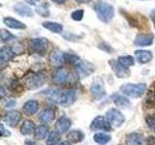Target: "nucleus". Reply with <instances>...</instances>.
<instances>
[{"label": "nucleus", "mask_w": 155, "mask_h": 145, "mask_svg": "<svg viewBox=\"0 0 155 145\" xmlns=\"http://www.w3.org/2000/svg\"><path fill=\"white\" fill-rule=\"evenodd\" d=\"M94 10L98 18L105 23H109L114 17V6L107 2H97L94 5Z\"/></svg>", "instance_id": "nucleus-1"}, {"label": "nucleus", "mask_w": 155, "mask_h": 145, "mask_svg": "<svg viewBox=\"0 0 155 145\" xmlns=\"http://www.w3.org/2000/svg\"><path fill=\"white\" fill-rule=\"evenodd\" d=\"M51 99L53 102L61 105H70L77 99V92L74 89L53 91L51 93Z\"/></svg>", "instance_id": "nucleus-2"}, {"label": "nucleus", "mask_w": 155, "mask_h": 145, "mask_svg": "<svg viewBox=\"0 0 155 145\" xmlns=\"http://www.w3.org/2000/svg\"><path fill=\"white\" fill-rule=\"evenodd\" d=\"M145 90H147V84L145 83H127L120 87L121 93L131 97V98H140L144 94Z\"/></svg>", "instance_id": "nucleus-3"}, {"label": "nucleus", "mask_w": 155, "mask_h": 145, "mask_svg": "<svg viewBox=\"0 0 155 145\" xmlns=\"http://www.w3.org/2000/svg\"><path fill=\"white\" fill-rule=\"evenodd\" d=\"M107 119L110 121L111 125L115 126V127H121L125 122V117L123 113L120 110L116 108H110L107 111Z\"/></svg>", "instance_id": "nucleus-4"}, {"label": "nucleus", "mask_w": 155, "mask_h": 145, "mask_svg": "<svg viewBox=\"0 0 155 145\" xmlns=\"http://www.w3.org/2000/svg\"><path fill=\"white\" fill-rule=\"evenodd\" d=\"M111 124L110 121L104 116H97L91 122L90 129L93 130H104V132H110Z\"/></svg>", "instance_id": "nucleus-5"}, {"label": "nucleus", "mask_w": 155, "mask_h": 145, "mask_svg": "<svg viewBox=\"0 0 155 145\" xmlns=\"http://www.w3.org/2000/svg\"><path fill=\"white\" fill-rule=\"evenodd\" d=\"M48 42L45 38H34L29 41V47L34 52H37L39 54H43L48 50Z\"/></svg>", "instance_id": "nucleus-6"}, {"label": "nucleus", "mask_w": 155, "mask_h": 145, "mask_svg": "<svg viewBox=\"0 0 155 145\" xmlns=\"http://www.w3.org/2000/svg\"><path fill=\"white\" fill-rule=\"evenodd\" d=\"M45 82H46V76L42 74V72H39V74H34L30 77H28L26 79V86L28 89L34 90L43 86Z\"/></svg>", "instance_id": "nucleus-7"}, {"label": "nucleus", "mask_w": 155, "mask_h": 145, "mask_svg": "<svg viewBox=\"0 0 155 145\" xmlns=\"http://www.w3.org/2000/svg\"><path fill=\"white\" fill-rule=\"evenodd\" d=\"M90 92L96 100H101L106 96V89L103 81L100 79H96L90 86Z\"/></svg>", "instance_id": "nucleus-8"}, {"label": "nucleus", "mask_w": 155, "mask_h": 145, "mask_svg": "<svg viewBox=\"0 0 155 145\" xmlns=\"http://www.w3.org/2000/svg\"><path fill=\"white\" fill-rule=\"evenodd\" d=\"M109 64L111 68V70H113L114 72L116 75V76L119 77V79H126V77H128L130 76V71L128 70V68L121 65L118 61L110 60Z\"/></svg>", "instance_id": "nucleus-9"}, {"label": "nucleus", "mask_w": 155, "mask_h": 145, "mask_svg": "<svg viewBox=\"0 0 155 145\" xmlns=\"http://www.w3.org/2000/svg\"><path fill=\"white\" fill-rule=\"evenodd\" d=\"M75 68L77 69L78 74H79L80 76H81V77L88 76L89 75H91L92 72H94V67L92 66L90 63H88L87 61H84L81 59L75 66Z\"/></svg>", "instance_id": "nucleus-10"}, {"label": "nucleus", "mask_w": 155, "mask_h": 145, "mask_svg": "<svg viewBox=\"0 0 155 145\" xmlns=\"http://www.w3.org/2000/svg\"><path fill=\"white\" fill-rule=\"evenodd\" d=\"M69 79V72L64 68H58L53 74V81L57 84H64Z\"/></svg>", "instance_id": "nucleus-11"}, {"label": "nucleus", "mask_w": 155, "mask_h": 145, "mask_svg": "<svg viewBox=\"0 0 155 145\" xmlns=\"http://www.w3.org/2000/svg\"><path fill=\"white\" fill-rule=\"evenodd\" d=\"M21 115L18 110H11L5 115L4 121H5V123H7L9 126H11V127H16L18 124L19 120H21Z\"/></svg>", "instance_id": "nucleus-12"}, {"label": "nucleus", "mask_w": 155, "mask_h": 145, "mask_svg": "<svg viewBox=\"0 0 155 145\" xmlns=\"http://www.w3.org/2000/svg\"><path fill=\"white\" fill-rule=\"evenodd\" d=\"M50 62L53 66H60L66 62V53L60 50H53L50 54Z\"/></svg>", "instance_id": "nucleus-13"}, {"label": "nucleus", "mask_w": 155, "mask_h": 145, "mask_svg": "<svg viewBox=\"0 0 155 145\" xmlns=\"http://www.w3.org/2000/svg\"><path fill=\"white\" fill-rule=\"evenodd\" d=\"M14 56V51L10 47H2L0 50V66L4 67L12 59Z\"/></svg>", "instance_id": "nucleus-14"}, {"label": "nucleus", "mask_w": 155, "mask_h": 145, "mask_svg": "<svg viewBox=\"0 0 155 145\" xmlns=\"http://www.w3.org/2000/svg\"><path fill=\"white\" fill-rule=\"evenodd\" d=\"M14 11L16 12L17 14H18L19 16L21 17H27V18H30L33 17V11L32 9L27 6V5L23 4L22 2H18L14 6Z\"/></svg>", "instance_id": "nucleus-15"}, {"label": "nucleus", "mask_w": 155, "mask_h": 145, "mask_svg": "<svg viewBox=\"0 0 155 145\" xmlns=\"http://www.w3.org/2000/svg\"><path fill=\"white\" fill-rule=\"evenodd\" d=\"M135 55H136V58H137V61L140 63V64H147V63L151 61L153 58L151 51L144 50H136Z\"/></svg>", "instance_id": "nucleus-16"}, {"label": "nucleus", "mask_w": 155, "mask_h": 145, "mask_svg": "<svg viewBox=\"0 0 155 145\" xmlns=\"http://www.w3.org/2000/svg\"><path fill=\"white\" fill-rule=\"evenodd\" d=\"M143 135L139 133H131L126 137V144L127 145H143Z\"/></svg>", "instance_id": "nucleus-17"}, {"label": "nucleus", "mask_w": 155, "mask_h": 145, "mask_svg": "<svg viewBox=\"0 0 155 145\" xmlns=\"http://www.w3.org/2000/svg\"><path fill=\"white\" fill-rule=\"evenodd\" d=\"M110 98H111V101L114 102V104L116 106H118V108H129V106L131 105L130 101L127 98H125V97L122 96V95H119V94L115 93L114 95H111Z\"/></svg>", "instance_id": "nucleus-18"}, {"label": "nucleus", "mask_w": 155, "mask_h": 145, "mask_svg": "<svg viewBox=\"0 0 155 145\" xmlns=\"http://www.w3.org/2000/svg\"><path fill=\"white\" fill-rule=\"evenodd\" d=\"M153 43V36L152 35H145V34H140L138 35L135 39L134 44L138 47H145L150 46Z\"/></svg>", "instance_id": "nucleus-19"}, {"label": "nucleus", "mask_w": 155, "mask_h": 145, "mask_svg": "<svg viewBox=\"0 0 155 145\" xmlns=\"http://www.w3.org/2000/svg\"><path fill=\"white\" fill-rule=\"evenodd\" d=\"M55 116V110L53 108H46L42 110L40 114H39V119L40 121H42L43 123H50L51 121L54 119Z\"/></svg>", "instance_id": "nucleus-20"}, {"label": "nucleus", "mask_w": 155, "mask_h": 145, "mask_svg": "<svg viewBox=\"0 0 155 145\" xmlns=\"http://www.w3.org/2000/svg\"><path fill=\"white\" fill-rule=\"evenodd\" d=\"M3 22L4 24L9 28H13V29H25L26 26L25 24H23L21 21H18L16 18H3Z\"/></svg>", "instance_id": "nucleus-21"}, {"label": "nucleus", "mask_w": 155, "mask_h": 145, "mask_svg": "<svg viewBox=\"0 0 155 145\" xmlns=\"http://www.w3.org/2000/svg\"><path fill=\"white\" fill-rule=\"evenodd\" d=\"M70 127H71V120L66 117H62L59 120H57V122L55 124V129L60 134L68 132Z\"/></svg>", "instance_id": "nucleus-22"}, {"label": "nucleus", "mask_w": 155, "mask_h": 145, "mask_svg": "<svg viewBox=\"0 0 155 145\" xmlns=\"http://www.w3.org/2000/svg\"><path fill=\"white\" fill-rule=\"evenodd\" d=\"M39 109V103L35 100H31L26 102L23 105V110L27 115L35 114Z\"/></svg>", "instance_id": "nucleus-23"}, {"label": "nucleus", "mask_w": 155, "mask_h": 145, "mask_svg": "<svg viewBox=\"0 0 155 145\" xmlns=\"http://www.w3.org/2000/svg\"><path fill=\"white\" fill-rule=\"evenodd\" d=\"M43 26L52 33L59 34V33H62V31H63V25L60 23H58V22L45 21V22H43Z\"/></svg>", "instance_id": "nucleus-24"}, {"label": "nucleus", "mask_w": 155, "mask_h": 145, "mask_svg": "<svg viewBox=\"0 0 155 145\" xmlns=\"http://www.w3.org/2000/svg\"><path fill=\"white\" fill-rule=\"evenodd\" d=\"M21 132L24 135H29L33 133H35V125H34V123L30 120L24 121L23 124L21 125Z\"/></svg>", "instance_id": "nucleus-25"}, {"label": "nucleus", "mask_w": 155, "mask_h": 145, "mask_svg": "<svg viewBox=\"0 0 155 145\" xmlns=\"http://www.w3.org/2000/svg\"><path fill=\"white\" fill-rule=\"evenodd\" d=\"M84 137V134H82L81 130H70L69 134H67V138L73 143H78V142L82 141Z\"/></svg>", "instance_id": "nucleus-26"}, {"label": "nucleus", "mask_w": 155, "mask_h": 145, "mask_svg": "<svg viewBox=\"0 0 155 145\" xmlns=\"http://www.w3.org/2000/svg\"><path fill=\"white\" fill-rule=\"evenodd\" d=\"M110 135L108 134H104V133H97L94 134L93 139L96 143H98L100 145H105L108 142H110Z\"/></svg>", "instance_id": "nucleus-27"}, {"label": "nucleus", "mask_w": 155, "mask_h": 145, "mask_svg": "<svg viewBox=\"0 0 155 145\" xmlns=\"http://www.w3.org/2000/svg\"><path fill=\"white\" fill-rule=\"evenodd\" d=\"M48 127L46 125H40L35 129V137L37 139H45L48 134Z\"/></svg>", "instance_id": "nucleus-28"}, {"label": "nucleus", "mask_w": 155, "mask_h": 145, "mask_svg": "<svg viewBox=\"0 0 155 145\" xmlns=\"http://www.w3.org/2000/svg\"><path fill=\"white\" fill-rule=\"evenodd\" d=\"M117 61L120 63L121 65H123L124 67L128 68L131 67L135 64V59L131 55H124V56H119L117 58Z\"/></svg>", "instance_id": "nucleus-29"}, {"label": "nucleus", "mask_w": 155, "mask_h": 145, "mask_svg": "<svg viewBox=\"0 0 155 145\" xmlns=\"http://www.w3.org/2000/svg\"><path fill=\"white\" fill-rule=\"evenodd\" d=\"M59 134L57 132H51L50 134H48V137L47 138V145H56L58 142H59Z\"/></svg>", "instance_id": "nucleus-30"}, {"label": "nucleus", "mask_w": 155, "mask_h": 145, "mask_svg": "<svg viewBox=\"0 0 155 145\" xmlns=\"http://www.w3.org/2000/svg\"><path fill=\"white\" fill-rule=\"evenodd\" d=\"M0 37H1V42L2 43H6V42H9V41H12L14 39H16L12 33H10L9 31L5 30V29H1V31H0Z\"/></svg>", "instance_id": "nucleus-31"}, {"label": "nucleus", "mask_w": 155, "mask_h": 145, "mask_svg": "<svg viewBox=\"0 0 155 145\" xmlns=\"http://www.w3.org/2000/svg\"><path fill=\"white\" fill-rule=\"evenodd\" d=\"M36 12L37 14H40L41 17H48L50 12H48V4L47 3H42L36 8Z\"/></svg>", "instance_id": "nucleus-32"}, {"label": "nucleus", "mask_w": 155, "mask_h": 145, "mask_svg": "<svg viewBox=\"0 0 155 145\" xmlns=\"http://www.w3.org/2000/svg\"><path fill=\"white\" fill-rule=\"evenodd\" d=\"M71 18L76 21H80L84 18V10H76L71 14Z\"/></svg>", "instance_id": "nucleus-33"}, {"label": "nucleus", "mask_w": 155, "mask_h": 145, "mask_svg": "<svg viewBox=\"0 0 155 145\" xmlns=\"http://www.w3.org/2000/svg\"><path fill=\"white\" fill-rule=\"evenodd\" d=\"M145 122H147L148 127L155 132V115H148L145 118Z\"/></svg>", "instance_id": "nucleus-34"}, {"label": "nucleus", "mask_w": 155, "mask_h": 145, "mask_svg": "<svg viewBox=\"0 0 155 145\" xmlns=\"http://www.w3.org/2000/svg\"><path fill=\"white\" fill-rule=\"evenodd\" d=\"M0 129H1V133H0V134H1L2 137H10V135H11V134H10V133H6L7 130L4 129V125L3 124L0 125Z\"/></svg>", "instance_id": "nucleus-35"}, {"label": "nucleus", "mask_w": 155, "mask_h": 145, "mask_svg": "<svg viewBox=\"0 0 155 145\" xmlns=\"http://www.w3.org/2000/svg\"><path fill=\"white\" fill-rule=\"evenodd\" d=\"M15 105H16V102H15V101H13V100L9 101L8 103L6 104V105L8 106V108H11V106H14Z\"/></svg>", "instance_id": "nucleus-36"}, {"label": "nucleus", "mask_w": 155, "mask_h": 145, "mask_svg": "<svg viewBox=\"0 0 155 145\" xmlns=\"http://www.w3.org/2000/svg\"><path fill=\"white\" fill-rule=\"evenodd\" d=\"M26 145H39V144L35 141H32V140H27Z\"/></svg>", "instance_id": "nucleus-37"}, {"label": "nucleus", "mask_w": 155, "mask_h": 145, "mask_svg": "<svg viewBox=\"0 0 155 145\" xmlns=\"http://www.w3.org/2000/svg\"><path fill=\"white\" fill-rule=\"evenodd\" d=\"M52 1L56 4H63V3H65L67 0H52Z\"/></svg>", "instance_id": "nucleus-38"}, {"label": "nucleus", "mask_w": 155, "mask_h": 145, "mask_svg": "<svg viewBox=\"0 0 155 145\" xmlns=\"http://www.w3.org/2000/svg\"><path fill=\"white\" fill-rule=\"evenodd\" d=\"M77 2L79 3H82V4H85V3H89L91 0H76Z\"/></svg>", "instance_id": "nucleus-39"}, {"label": "nucleus", "mask_w": 155, "mask_h": 145, "mask_svg": "<svg viewBox=\"0 0 155 145\" xmlns=\"http://www.w3.org/2000/svg\"><path fill=\"white\" fill-rule=\"evenodd\" d=\"M0 93H1V98H3V97L5 96V90H4L3 86H1V92H0Z\"/></svg>", "instance_id": "nucleus-40"}, {"label": "nucleus", "mask_w": 155, "mask_h": 145, "mask_svg": "<svg viewBox=\"0 0 155 145\" xmlns=\"http://www.w3.org/2000/svg\"><path fill=\"white\" fill-rule=\"evenodd\" d=\"M58 145H71V144H70V142H68V141H63V142L59 143Z\"/></svg>", "instance_id": "nucleus-41"}]
</instances>
